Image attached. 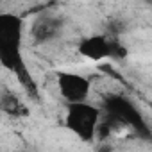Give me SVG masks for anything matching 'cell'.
Here are the masks:
<instances>
[{
    "label": "cell",
    "instance_id": "1",
    "mask_svg": "<svg viewBox=\"0 0 152 152\" xmlns=\"http://www.w3.org/2000/svg\"><path fill=\"white\" fill-rule=\"evenodd\" d=\"M102 124V111L99 106L88 102L68 104L64 111V125L72 134H75L81 141L91 143L99 136V129Z\"/></svg>",
    "mask_w": 152,
    "mask_h": 152
},
{
    "label": "cell",
    "instance_id": "2",
    "mask_svg": "<svg viewBox=\"0 0 152 152\" xmlns=\"http://www.w3.org/2000/svg\"><path fill=\"white\" fill-rule=\"evenodd\" d=\"M54 83L59 97L68 104H79L88 102L91 93V81L86 75L79 72H70V70H59L54 75Z\"/></svg>",
    "mask_w": 152,
    "mask_h": 152
},
{
    "label": "cell",
    "instance_id": "3",
    "mask_svg": "<svg viewBox=\"0 0 152 152\" xmlns=\"http://www.w3.org/2000/svg\"><path fill=\"white\" fill-rule=\"evenodd\" d=\"M77 54L88 61H104L109 57H122L125 50L122 43L106 34H90L77 43Z\"/></svg>",
    "mask_w": 152,
    "mask_h": 152
},
{
    "label": "cell",
    "instance_id": "4",
    "mask_svg": "<svg viewBox=\"0 0 152 152\" xmlns=\"http://www.w3.org/2000/svg\"><path fill=\"white\" fill-rule=\"evenodd\" d=\"M23 152H27V150H23Z\"/></svg>",
    "mask_w": 152,
    "mask_h": 152
}]
</instances>
